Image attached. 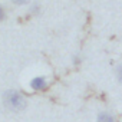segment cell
Listing matches in <instances>:
<instances>
[{
    "label": "cell",
    "instance_id": "6da1fadb",
    "mask_svg": "<svg viewBox=\"0 0 122 122\" xmlns=\"http://www.w3.org/2000/svg\"><path fill=\"white\" fill-rule=\"evenodd\" d=\"M3 103L5 106L9 109V111H13V112H19V111H23L26 108V98L19 92V91H7L5 92L3 95Z\"/></svg>",
    "mask_w": 122,
    "mask_h": 122
},
{
    "label": "cell",
    "instance_id": "7a4b0ae2",
    "mask_svg": "<svg viewBox=\"0 0 122 122\" xmlns=\"http://www.w3.org/2000/svg\"><path fill=\"white\" fill-rule=\"evenodd\" d=\"M30 88H32L33 91H37V92L46 91V89L49 88V82L46 81L45 76H36V78H33V79L30 81Z\"/></svg>",
    "mask_w": 122,
    "mask_h": 122
},
{
    "label": "cell",
    "instance_id": "3957f363",
    "mask_svg": "<svg viewBox=\"0 0 122 122\" xmlns=\"http://www.w3.org/2000/svg\"><path fill=\"white\" fill-rule=\"evenodd\" d=\"M96 122H116V119H115V116H113L111 112L103 111V112H101V113L98 115Z\"/></svg>",
    "mask_w": 122,
    "mask_h": 122
},
{
    "label": "cell",
    "instance_id": "8992f818",
    "mask_svg": "<svg viewBox=\"0 0 122 122\" xmlns=\"http://www.w3.org/2000/svg\"><path fill=\"white\" fill-rule=\"evenodd\" d=\"M12 2L15 5H26V3H29V0H12Z\"/></svg>",
    "mask_w": 122,
    "mask_h": 122
},
{
    "label": "cell",
    "instance_id": "277c9868",
    "mask_svg": "<svg viewBox=\"0 0 122 122\" xmlns=\"http://www.w3.org/2000/svg\"><path fill=\"white\" fill-rule=\"evenodd\" d=\"M115 73H116V78H118V81L122 83V63L116 66V69H115Z\"/></svg>",
    "mask_w": 122,
    "mask_h": 122
},
{
    "label": "cell",
    "instance_id": "5b68a950",
    "mask_svg": "<svg viewBox=\"0 0 122 122\" xmlns=\"http://www.w3.org/2000/svg\"><path fill=\"white\" fill-rule=\"evenodd\" d=\"M6 19V10L3 9V6H0V23Z\"/></svg>",
    "mask_w": 122,
    "mask_h": 122
}]
</instances>
